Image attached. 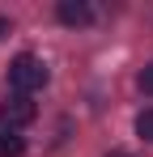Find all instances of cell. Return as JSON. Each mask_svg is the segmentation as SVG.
I'll return each instance as SVG.
<instances>
[{"mask_svg": "<svg viewBox=\"0 0 153 157\" xmlns=\"http://www.w3.org/2000/svg\"><path fill=\"white\" fill-rule=\"evenodd\" d=\"M136 136H140V140H149V144H153V106H149V110H140V115H136Z\"/></svg>", "mask_w": 153, "mask_h": 157, "instance_id": "5", "label": "cell"}, {"mask_svg": "<svg viewBox=\"0 0 153 157\" xmlns=\"http://www.w3.org/2000/svg\"><path fill=\"white\" fill-rule=\"evenodd\" d=\"M22 153H26V140L17 136V132L0 128V157H22Z\"/></svg>", "mask_w": 153, "mask_h": 157, "instance_id": "4", "label": "cell"}, {"mask_svg": "<svg viewBox=\"0 0 153 157\" xmlns=\"http://www.w3.org/2000/svg\"><path fill=\"white\" fill-rule=\"evenodd\" d=\"M34 115H38V106L30 102V98H22V94H13V98L0 102V123H4V132H17V128H26V123H34Z\"/></svg>", "mask_w": 153, "mask_h": 157, "instance_id": "2", "label": "cell"}, {"mask_svg": "<svg viewBox=\"0 0 153 157\" xmlns=\"http://www.w3.org/2000/svg\"><path fill=\"white\" fill-rule=\"evenodd\" d=\"M55 17L64 26H89L94 21V9H89V0H60L55 4Z\"/></svg>", "mask_w": 153, "mask_h": 157, "instance_id": "3", "label": "cell"}, {"mask_svg": "<svg viewBox=\"0 0 153 157\" xmlns=\"http://www.w3.org/2000/svg\"><path fill=\"white\" fill-rule=\"evenodd\" d=\"M106 157H128V153H106Z\"/></svg>", "mask_w": 153, "mask_h": 157, "instance_id": "8", "label": "cell"}, {"mask_svg": "<svg viewBox=\"0 0 153 157\" xmlns=\"http://www.w3.org/2000/svg\"><path fill=\"white\" fill-rule=\"evenodd\" d=\"M136 85H140V94H153V64H145V68H140Z\"/></svg>", "mask_w": 153, "mask_h": 157, "instance_id": "6", "label": "cell"}, {"mask_svg": "<svg viewBox=\"0 0 153 157\" xmlns=\"http://www.w3.org/2000/svg\"><path fill=\"white\" fill-rule=\"evenodd\" d=\"M47 81H51L47 64H43L38 55H30V51H22L13 64H9V89H13V94H22V98H30L34 89H43Z\"/></svg>", "mask_w": 153, "mask_h": 157, "instance_id": "1", "label": "cell"}, {"mask_svg": "<svg viewBox=\"0 0 153 157\" xmlns=\"http://www.w3.org/2000/svg\"><path fill=\"white\" fill-rule=\"evenodd\" d=\"M0 34H9V21H4V17H0Z\"/></svg>", "mask_w": 153, "mask_h": 157, "instance_id": "7", "label": "cell"}]
</instances>
